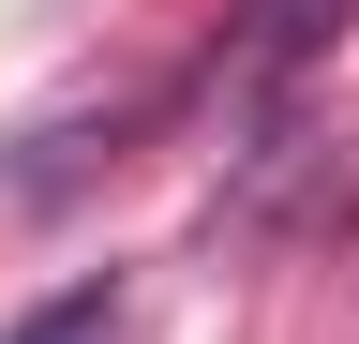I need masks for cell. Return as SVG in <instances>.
Listing matches in <instances>:
<instances>
[{"instance_id":"3","label":"cell","mask_w":359,"mask_h":344,"mask_svg":"<svg viewBox=\"0 0 359 344\" xmlns=\"http://www.w3.org/2000/svg\"><path fill=\"white\" fill-rule=\"evenodd\" d=\"M0 344H120V270H90V284H60V299H30Z\"/></svg>"},{"instance_id":"1","label":"cell","mask_w":359,"mask_h":344,"mask_svg":"<svg viewBox=\"0 0 359 344\" xmlns=\"http://www.w3.org/2000/svg\"><path fill=\"white\" fill-rule=\"evenodd\" d=\"M359 15V0H224V30H210V60H195V90L224 120H269V105H299V75L330 60V30Z\"/></svg>"},{"instance_id":"2","label":"cell","mask_w":359,"mask_h":344,"mask_svg":"<svg viewBox=\"0 0 359 344\" xmlns=\"http://www.w3.org/2000/svg\"><path fill=\"white\" fill-rule=\"evenodd\" d=\"M165 105H180V90H120L105 120H45V135H15V165H0V195H15V209H60V195L90 180V165H120V150L150 135Z\"/></svg>"}]
</instances>
